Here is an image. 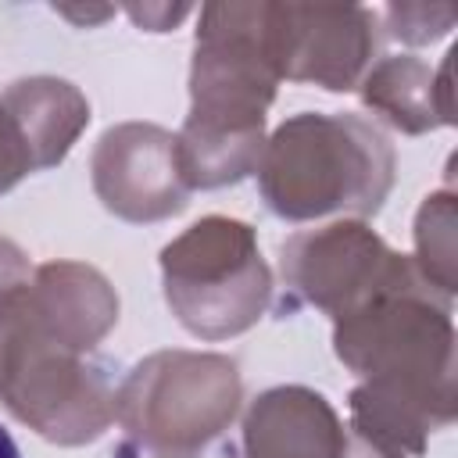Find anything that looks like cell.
Masks as SVG:
<instances>
[{
    "mask_svg": "<svg viewBox=\"0 0 458 458\" xmlns=\"http://www.w3.org/2000/svg\"><path fill=\"white\" fill-rule=\"evenodd\" d=\"M258 186L283 222L369 218L394 190L397 154L369 118L336 111H301L286 118L258 161Z\"/></svg>",
    "mask_w": 458,
    "mask_h": 458,
    "instance_id": "cell-1",
    "label": "cell"
},
{
    "mask_svg": "<svg viewBox=\"0 0 458 458\" xmlns=\"http://www.w3.org/2000/svg\"><path fill=\"white\" fill-rule=\"evenodd\" d=\"M0 404L57 447L93 444L114 422L107 369L47 329L29 279L0 293Z\"/></svg>",
    "mask_w": 458,
    "mask_h": 458,
    "instance_id": "cell-2",
    "label": "cell"
},
{
    "mask_svg": "<svg viewBox=\"0 0 458 458\" xmlns=\"http://www.w3.org/2000/svg\"><path fill=\"white\" fill-rule=\"evenodd\" d=\"M243 379L218 351H154L114 390V422L150 458H200L240 415Z\"/></svg>",
    "mask_w": 458,
    "mask_h": 458,
    "instance_id": "cell-3",
    "label": "cell"
},
{
    "mask_svg": "<svg viewBox=\"0 0 458 458\" xmlns=\"http://www.w3.org/2000/svg\"><path fill=\"white\" fill-rule=\"evenodd\" d=\"M333 351L361 376L458 415V344L451 301L419 290H394L333 322Z\"/></svg>",
    "mask_w": 458,
    "mask_h": 458,
    "instance_id": "cell-4",
    "label": "cell"
},
{
    "mask_svg": "<svg viewBox=\"0 0 458 458\" xmlns=\"http://www.w3.org/2000/svg\"><path fill=\"white\" fill-rule=\"evenodd\" d=\"M165 304L200 340H229L258 326L272 304V272L254 225L204 215L161 247Z\"/></svg>",
    "mask_w": 458,
    "mask_h": 458,
    "instance_id": "cell-5",
    "label": "cell"
},
{
    "mask_svg": "<svg viewBox=\"0 0 458 458\" xmlns=\"http://www.w3.org/2000/svg\"><path fill=\"white\" fill-rule=\"evenodd\" d=\"M265 11L268 0L200 7L190 61V114L182 125L265 136V114L279 86L265 50Z\"/></svg>",
    "mask_w": 458,
    "mask_h": 458,
    "instance_id": "cell-6",
    "label": "cell"
},
{
    "mask_svg": "<svg viewBox=\"0 0 458 458\" xmlns=\"http://www.w3.org/2000/svg\"><path fill=\"white\" fill-rule=\"evenodd\" d=\"M279 272L304 304L333 315V322L383 293L429 286L419 276L415 261L408 254H397L361 218H336L293 233L279 247Z\"/></svg>",
    "mask_w": 458,
    "mask_h": 458,
    "instance_id": "cell-7",
    "label": "cell"
},
{
    "mask_svg": "<svg viewBox=\"0 0 458 458\" xmlns=\"http://www.w3.org/2000/svg\"><path fill=\"white\" fill-rule=\"evenodd\" d=\"M379 47V14L361 4H272L265 11L268 61L290 82L329 93L358 89Z\"/></svg>",
    "mask_w": 458,
    "mask_h": 458,
    "instance_id": "cell-8",
    "label": "cell"
},
{
    "mask_svg": "<svg viewBox=\"0 0 458 458\" xmlns=\"http://www.w3.org/2000/svg\"><path fill=\"white\" fill-rule=\"evenodd\" d=\"M89 179L97 200L114 218L136 225L182 215L193 193L179 168L175 132L154 122H118L104 129L89 154Z\"/></svg>",
    "mask_w": 458,
    "mask_h": 458,
    "instance_id": "cell-9",
    "label": "cell"
},
{
    "mask_svg": "<svg viewBox=\"0 0 458 458\" xmlns=\"http://www.w3.org/2000/svg\"><path fill=\"white\" fill-rule=\"evenodd\" d=\"M347 433L311 386H272L243 415V458H344Z\"/></svg>",
    "mask_w": 458,
    "mask_h": 458,
    "instance_id": "cell-10",
    "label": "cell"
},
{
    "mask_svg": "<svg viewBox=\"0 0 458 458\" xmlns=\"http://www.w3.org/2000/svg\"><path fill=\"white\" fill-rule=\"evenodd\" d=\"M29 297L47 329L79 354H93L97 344L118 326V293L111 279L86 261H43L29 276Z\"/></svg>",
    "mask_w": 458,
    "mask_h": 458,
    "instance_id": "cell-11",
    "label": "cell"
},
{
    "mask_svg": "<svg viewBox=\"0 0 458 458\" xmlns=\"http://www.w3.org/2000/svg\"><path fill=\"white\" fill-rule=\"evenodd\" d=\"M451 64H454V50L444 54L440 68H429L415 54L379 57L358 82L361 104L404 136H422L440 125H454L458 114H454Z\"/></svg>",
    "mask_w": 458,
    "mask_h": 458,
    "instance_id": "cell-12",
    "label": "cell"
},
{
    "mask_svg": "<svg viewBox=\"0 0 458 458\" xmlns=\"http://www.w3.org/2000/svg\"><path fill=\"white\" fill-rule=\"evenodd\" d=\"M0 107L18 125L36 172L54 168L68 157L79 143L82 129L89 125V100L79 86L57 75H29L14 79L0 93Z\"/></svg>",
    "mask_w": 458,
    "mask_h": 458,
    "instance_id": "cell-13",
    "label": "cell"
},
{
    "mask_svg": "<svg viewBox=\"0 0 458 458\" xmlns=\"http://www.w3.org/2000/svg\"><path fill=\"white\" fill-rule=\"evenodd\" d=\"M351 408V433L394 451L401 458H419L437 429H447L454 422V411H444L429 401H419L411 394H397L376 383H358L347 397Z\"/></svg>",
    "mask_w": 458,
    "mask_h": 458,
    "instance_id": "cell-14",
    "label": "cell"
},
{
    "mask_svg": "<svg viewBox=\"0 0 458 458\" xmlns=\"http://www.w3.org/2000/svg\"><path fill=\"white\" fill-rule=\"evenodd\" d=\"M415 268L444 297L458 293V200L451 190L429 193L415 211Z\"/></svg>",
    "mask_w": 458,
    "mask_h": 458,
    "instance_id": "cell-15",
    "label": "cell"
},
{
    "mask_svg": "<svg viewBox=\"0 0 458 458\" xmlns=\"http://www.w3.org/2000/svg\"><path fill=\"white\" fill-rule=\"evenodd\" d=\"M383 21L394 39L408 47H429L454 29L458 7L454 4H390L383 11Z\"/></svg>",
    "mask_w": 458,
    "mask_h": 458,
    "instance_id": "cell-16",
    "label": "cell"
},
{
    "mask_svg": "<svg viewBox=\"0 0 458 458\" xmlns=\"http://www.w3.org/2000/svg\"><path fill=\"white\" fill-rule=\"evenodd\" d=\"M29 172H36L32 154H29L18 125L11 122V114L0 107V193L14 190Z\"/></svg>",
    "mask_w": 458,
    "mask_h": 458,
    "instance_id": "cell-17",
    "label": "cell"
},
{
    "mask_svg": "<svg viewBox=\"0 0 458 458\" xmlns=\"http://www.w3.org/2000/svg\"><path fill=\"white\" fill-rule=\"evenodd\" d=\"M190 11H193L190 4H175V7H172V4H143V7H140V4H129V7H125V14L132 18V25H136V29H147V32H168V29H175Z\"/></svg>",
    "mask_w": 458,
    "mask_h": 458,
    "instance_id": "cell-18",
    "label": "cell"
},
{
    "mask_svg": "<svg viewBox=\"0 0 458 458\" xmlns=\"http://www.w3.org/2000/svg\"><path fill=\"white\" fill-rule=\"evenodd\" d=\"M29 276H32V268H29V254H25L14 240L0 236V293H4L7 286H14V283L29 279Z\"/></svg>",
    "mask_w": 458,
    "mask_h": 458,
    "instance_id": "cell-19",
    "label": "cell"
},
{
    "mask_svg": "<svg viewBox=\"0 0 458 458\" xmlns=\"http://www.w3.org/2000/svg\"><path fill=\"white\" fill-rule=\"evenodd\" d=\"M54 14H61L82 29V25H100V21L114 18V7H107V4L104 7H54Z\"/></svg>",
    "mask_w": 458,
    "mask_h": 458,
    "instance_id": "cell-20",
    "label": "cell"
},
{
    "mask_svg": "<svg viewBox=\"0 0 458 458\" xmlns=\"http://www.w3.org/2000/svg\"><path fill=\"white\" fill-rule=\"evenodd\" d=\"M344 458H401V454H394V451H383V447H376V444H369V440H361V437H347V447H344Z\"/></svg>",
    "mask_w": 458,
    "mask_h": 458,
    "instance_id": "cell-21",
    "label": "cell"
},
{
    "mask_svg": "<svg viewBox=\"0 0 458 458\" xmlns=\"http://www.w3.org/2000/svg\"><path fill=\"white\" fill-rule=\"evenodd\" d=\"M0 458H21V454H18V444H14V437H11L4 426H0Z\"/></svg>",
    "mask_w": 458,
    "mask_h": 458,
    "instance_id": "cell-22",
    "label": "cell"
}]
</instances>
